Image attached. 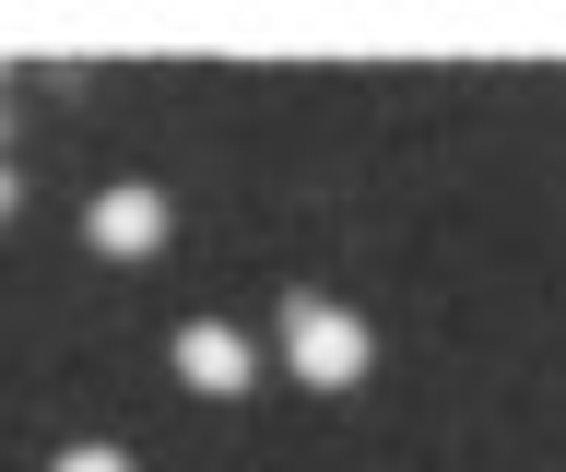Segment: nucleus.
Returning <instances> with one entry per match:
<instances>
[{"label": "nucleus", "instance_id": "1", "mask_svg": "<svg viewBox=\"0 0 566 472\" xmlns=\"http://www.w3.org/2000/svg\"><path fill=\"white\" fill-rule=\"evenodd\" d=\"M283 366H295V390H354L378 366V331L331 295H283Z\"/></svg>", "mask_w": 566, "mask_h": 472}, {"label": "nucleus", "instance_id": "2", "mask_svg": "<svg viewBox=\"0 0 566 472\" xmlns=\"http://www.w3.org/2000/svg\"><path fill=\"white\" fill-rule=\"evenodd\" d=\"M177 378H189L201 401H237L248 378H260V355H248L237 319H177Z\"/></svg>", "mask_w": 566, "mask_h": 472}, {"label": "nucleus", "instance_id": "3", "mask_svg": "<svg viewBox=\"0 0 566 472\" xmlns=\"http://www.w3.org/2000/svg\"><path fill=\"white\" fill-rule=\"evenodd\" d=\"M83 237H95L106 260H154L166 249V189H142V178H118L95 201V213H83Z\"/></svg>", "mask_w": 566, "mask_h": 472}, {"label": "nucleus", "instance_id": "4", "mask_svg": "<svg viewBox=\"0 0 566 472\" xmlns=\"http://www.w3.org/2000/svg\"><path fill=\"white\" fill-rule=\"evenodd\" d=\"M48 472H130V449H118V437H71Z\"/></svg>", "mask_w": 566, "mask_h": 472}, {"label": "nucleus", "instance_id": "5", "mask_svg": "<svg viewBox=\"0 0 566 472\" xmlns=\"http://www.w3.org/2000/svg\"><path fill=\"white\" fill-rule=\"evenodd\" d=\"M12 201H24V178H12V166H0V224H12Z\"/></svg>", "mask_w": 566, "mask_h": 472}]
</instances>
